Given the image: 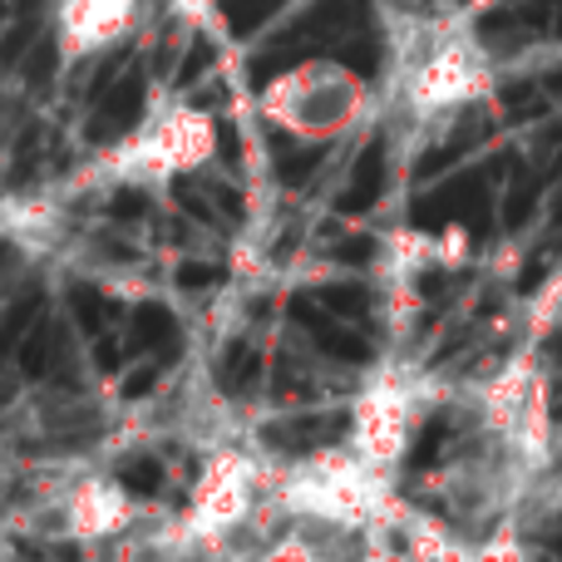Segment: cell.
Instances as JSON below:
<instances>
[{
    "label": "cell",
    "mask_w": 562,
    "mask_h": 562,
    "mask_svg": "<svg viewBox=\"0 0 562 562\" xmlns=\"http://www.w3.org/2000/svg\"><path fill=\"white\" fill-rule=\"evenodd\" d=\"M124 484L138 488V494H154V488L164 484V469H158L154 459H128V464H124Z\"/></svg>",
    "instance_id": "1"
},
{
    "label": "cell",
    "mask_w": 562,
    "mask_h": 562,
    "mask_svg": "<svg viewBox=\"0 0 562 562\" xmlns=\"http://www.w3.org/2000/svg\"><path fill=\"white\" fill-rule=\"evenodd\" d=\"M178 281H183L188 291H198V286H207V281H213V267H183Z\"/></svg>",
    "instance_id": "2"
}]
</instances>
